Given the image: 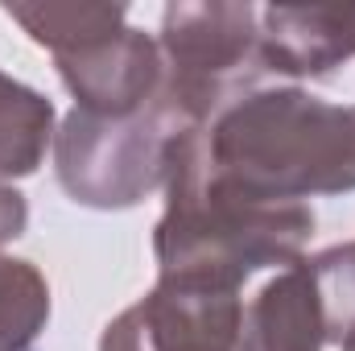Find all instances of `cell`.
<instances>
[{"label": "cell", "instance_id": "52a82bcc", "mask_svg": "<svg viewBox=\"0 0 355 351\" xmlns=\"http://www.w3.org/2000/svg\"><path fill=\"white\" fill-rule=\"evenodd\" d=\"M355 58V0L343 4H265L257 33L261 75L327 79Z\"/></svg>", "mask_w": 355, "mask_h": 351}, {"label": "cell", "instance_id": "277c9868", "mask_svg": "<svg viewBox=\"0 0 355 351\" xmlns=\"http://www.w3.org/2000/svg\"><path fill=\"white\" fill-rule=\"evenodd\" d=\"M261 8L240 0H182L162 12L157 103L186 132L202 128L227 99L257 87Z\"/></svg>", "mask_w": 355, "mask_h": 351}, {"label": "cell", "instance_id": "7c38bea8", "mask_svg": "<svg viewBox=\"0 0 355 351\" xmlns=\"http://www.w3.org/2000/svg\"><path fill=\"white\" fill-rule=\"evenodd\" d=\"M339 351H355V339H352V343H343V348H339Z\"/></svg>", "mask_w": 355, "mask_h": 351}, {"label": "cell", "instance_id": "8fae6325", "mask_svg": "<svg viewBox=\"0 0 355 351\" xmlns=\"http://www.w3.org/2000/svg\"><path fill=\"white\" fill-rule=\"evenodd\" d=\"M25 228H29V203H25V194L17 186L0 182V244L25 236Z\"/></svg>", "mask_w": 355, "mask_h": 351}, {"label": "cell", "instance_id": "9c48e42d", "mask_svg": "<svg viewBox=\"0 0 355 351\" xmlns=\"http://www.w3.org/2000/svg\"><path fill=\"white\" fill-rule=\"evenodd\" d=\"M54 103L0 71V178H29L54 145Z\"/></svg>", "mask_w": 355, "mask_h": 351}, {"label": "cell", "instance_id": "6da1fadb", "mask_svg": "<svg viewBox=\"0 0 355 351\" xmlns=\"http://www.w3.org/2000/svg\"><path fill=\"white\" fill-rule=\"evenodd\" d=\"M202 174L261 198L306 203L355 190V103H327L302 87H252L186 132Z\"/></svg>", "mask_w": 355, "mask_h": 351}, {"label": "cell", "instance_id": "8992f818", "mask_svg": "<svg viewBox=\"0 0 355 351\" xmlns=\"http://www.w3.org/2000/svg\"><path fill=\"white\" fill-rule=\"evenodd\" d=\"M244 302L236 289H211L190 281H162L120 310L99 351H236Z\"/></svg>", "mask_w": 355, "mask_h": 351}, {"label": "cell", "instance_id": "7a4b0ae2", "mask_svg": "<svg viewBox=\"0 0 355 351\" xmlns=\"http://www.w3.org/2000/svg\"><path fill=\"white\" fill-rule=\"evenodd\" d=\"M314 236L310 203H261L211 174L174 145L166 174V211L153 228V257L162 281H190L211 289H236L261 273L302 261Z\"/></svg>", "mask_w": 355, "mask_h": 351}, {"label": "cell", "instance_id": "30bf717a", "mask_svg": "<svg viewBox=\"0 0 355 351\" xmlns=\"http://www.w3.org/2000/svg\"><path fill=\"white\" fill-rule=\"evenodd\" d=\"M50 323V285L42 268L0 257V351H33Z\"/></svg>", "mask_w": 355, "mask_h": 351}, {"label": "cell", "instance_id": "5b68a950", "mask_svg": "<svg viewBox=\"0 0 355 351\" xmlns=\"http://www.w3.org/2000/svg\"><path fill=\"white\" fill-rule=\"evenodd\" d=\"M182 137L186 128L157 99L124 120L71 108L54 132V174L79 207L128 211L153 190H166L170 157Z\"/></svg>", "mask_w": 355, "mask_h": 351}, {"label": "cell", "instance_id": "3957f363", "mask_svg": "<svg viewBox=\"0 0 355 351\" xmlns=\"http://www.w3.org/2000/svg\"><path fill=\"white\" fill-rule=\"evenodd\" d=\"M4 17L54 54L79 112L124 120L162 87V46L128 25V4H4Z\"/></svg>", "mask_w": 355, "mask_h": 351}, {"label": "cell", "instance_id": "ba28073f", "mask_svg": "<svg viewBox=\"0 0 355 351\" xmlns=\"http://www.w3.org/2000/svg\"><path fill=\"white\" fill-rule=\"evenodd\" d=\"M327 314L310 257L285 264L240 314L236 351H322Z\"/></svg>", "mask_w": 355, "mask_h": 351}]
</instances>
